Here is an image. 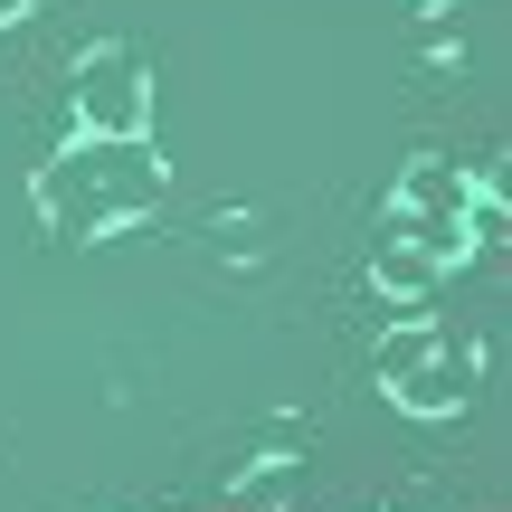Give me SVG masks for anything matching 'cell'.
<instances>
[{
	"label": "cell",
	"mask_w": 512,
	"mask_h": 512,
	"mask_svg": "<svg viewBox=\"0 0 512 512\" xmlns=\"http://www.w3.org/2000/svg\"><path fill=\"white\" fill-rule=\"evenodd\" d=\"M10 19H29V0H0V29H10Z\"/></svg>",
	"instance_id": "obj_7"
},
{
	"label": "cell",
	"mask_w": 512,
	"mask_h": 512,
	"mask_svg": "<svg viewBox=\"0 0 512 512\" xmlns=\"http://www.w3.org/2000/svg\"><path fill=\"white\" fill-rule=\"evenodd\" d=\"M76 133H95V143H133V133H152V67L124 48V38H105V48L76 57Z\"/></svg>",
	"instance_id": "obj_2"
},
{
	"label": "cell",
	"mask_w": 512,
	"mask_h": 512,
	"mask_svg": "<svg viewBox=\"0 0 512 512\" xmlns=\"http://www.w3.org/2000/svg\"><path fill=\"white\" fill-rule=\"evenodd\" d=\"M427 351H446V332L427 323V313H408V323H389V332H380V351H370V361H380V389H399L408 370L427 361Z\"/></svg>",
	"instance_id": "obj_6"
},
{
	"label": "cell",
	"mask_w": 512,
	"mask_h": 512,
	"mask_svg": "<svg viewBox=\"0 0 512 512\" xmlns=\"http://www.w3.org/2000/svg\"><path fill=\"white\" fill-rule=\"evenodd\" d=\"M465 190H475V171H456V162H408L399 171V200H389V238H408V247L437 256V266H456Z\"/></svg>",
	"instance_id": "obj_3"
},
{
	"label": "cell",
	"mask_w": 512,
	"mask_h": 512,
	"mask_svg": "<svg viewBox=\"0 0 512 512\" xmlns=\"http://www.w3.org/2000/svg\"><path fill=\"white\" fill-rule=\"evenodd\" d=\"M437 275H446V266H437L427 247H408V238H380V256H370V285H380L389 304H418Z\"/></svg>",
	"instance_id": "obj_5"
},
{
	"label": "cell",
	"mask_w": 512,
	"mask_h": 512,
	"mask_svg": "<svg viewBox=\"0 0 512 512\" xmlns=\"http://www.w3.org/2000/svg\"><path fill=\"white\" fill-rule=\"evenodd\" d=\"M465 380H475V370H465V361H456V342H446V351H427V361L408 370V380L389 389V399H399L408 418H446V408L465 399Z\"/></svg>",
	"instance_id": "obj_4"
},
{
	"label": "cell",
	"mask_w": 512,
	"mask_h": 512,
	"mask_svg": "<svg viewBox=\"0 0 512 512\" xmlns=\"http://www.w3.org/2000/svg\"><path fill=\"white\" fill-rule=\"evenodd\" d=\"M162 190H171V171L152 152V133H133V143L76 133L57 162H38V219H48V238H114V228L152 219Z\"/></svg>",
	"instance_id": "obj_1"
}]
</instances>
